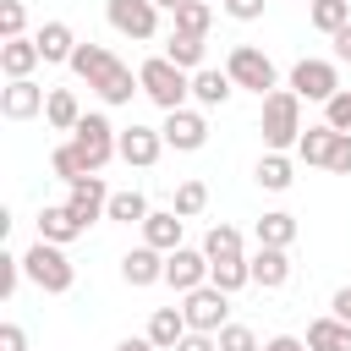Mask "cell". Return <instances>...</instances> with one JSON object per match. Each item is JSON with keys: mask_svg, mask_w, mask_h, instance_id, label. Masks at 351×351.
<instances>
[{"mask_svg": "<svg viewBox=\"0 0 351 351\" xmlns=\"http://www.w3.org/2000/svg\"><path fill=\"white\" fill-rule=\"evenodd\" d=\"M71 71H77V77L104 99V104H132V93H143V82L132 77V66H126V60H115L104 44H77Z\"/></svg>", "mask_w": 351, "mask_h": 351, "instance_id": "cell-1", "label": "cell"}, {"mask_svg": "<svg viewBox=\"0 0 351 351\" xmlns=\"http://www.w3.org/2000/svg\"><path fill=\"white\" fill-rule=\"evenodd\" d=\"M258 132H263V148L269 154H285V148H296L302 143V99L291 93V88H274L269 99H263V121H258Z\"/></svg>", "mask_w": 351, "mask_h": 351, "instance_id": "cell-2", "label": "cell"}, {"mask_svg": "<svg viewBox=\"0 0 351 351\" xmlns=\"http://www.w3.org/2000/svg\"><path fill=\"white\" fill-rule=\"evenodd\" d=\"M137 82H143V93L170 115V110H186V99H192V71H181L176 60H165V55H154V60H143L137 66Z\"/></svg>", "mask_w": 351, "mask_h": 351, "instance_id": "cell-3", "label": "cell"}, {"mask_svg": "<svg viewBox=\"0 0 351 351\" xmlns=\"http://www.w3.org/2000/svg\"><path fill=\"white\" fill-rule=\"evenodd\" d=\"M22 274H27L44 296H66V291L77 285V269H71V258H66L55 241H33V247L22 252Z\"/></svg>", "mask_w": 351, "mask_h": 351, "instance_id": "cell-4", "label": "cell"}, {"mask_svg": "<svg viewBox=\"0 0 351 351\" xmlns=\"http://www.w3.org/2000/svg\"><path fill=\"white\" fill-rule=\"evenodd\" d=\"M225 71H230L236 88H247V93H258V99H269V93L280 88V71H274V60H269L258 44H236V49L225 55Z\"/></svg>", "mask_w": 351, "mask_h": 351, "instance_id": "cell-5", "label": "cell"}, {"mask_svg": "<svg viewBox=\"0 0 351 351\" xmlns=\"http://www.w3.org/2000/svg\"><path fill=\"white\" fill-rule=\"evenodd\" d=\"M71 148H77V154H82V165L99 176V170H104V165L121 154V132L110 126V115H99V110H93V115H82V121H77Z\"/></svg>", "mask_w": 351, "mask_h": 351, "instance_id": "cell-6", "label": "cell"}, {"mask_svg": "<svg viewBox=\"0 0 351 351\" xmlns=\"http://www.w3.org/2000/svg\"><path fill=\"white\" fill-rule=\"evenodd\" d=\"M181 313H186V324H192L197 335H219V329L230 324V296H225L219 285H197V291H186Z\"/></svg>", "mask_w": 351, "mask_h": 351, "instance_id": "cell-7", "label": "cell"}, {"mask_svg": "<svg viewBox=\"0 0 351 351\" xmlns=\"http://www.w3.org/2000/svg\"><path fill=\"white\" fill-rule=\"evenodd\" d=\"M104 16L121 38H137V44H148L159 33V5L154 0H104Z\"/></svg>", "mask_w": 351, "mask_h": 351, "instance_id": "cell-8", "label": "cell"}, {"mask_svg": "<svg viewBox=\"0 0 351 351\" xmlns=\"http://www.w3.org/2000/svg\"><path fill=\"white\" fill-rule=\"evenodd\" d=\"M291 93H296V99H313V104H329V99L340 93L335 60H296V66H291Z\"/></svg>", "mask_w": 351, "mask_h": 351, "instance_id": "cell-9", "label": "cell"}, {"mask_svg": "<svg viewBox=\"0 0 351 351\" xmlns=\"http://www.w3.org/2000/svg\"><path fill=\"white\" fill-rule=\"evenodd\" d=\"M159 132H165V148H181V154H197L208 143V121L197 110H170Z\"/></svg>", "mask_w": 351, "mask_h": 351, "instance_id": "cell-10", "label": "cell"}, {"mask_svg": "<svg viewBox=\"0 0 351 351\" xmlns=\"http://www.w3.org/2000/svg\"><path fill=\"white\" fill-rule=\"evenodd\" d=\"M165 285H176L181 296H186V291H197V285H208V252L176 247V252L165 258Z\"/></svg>", "mask_w": 351, "mask_h": 351, "instance_id": "cell-11", "label": "cell"}, {"mask_svg": "<svg viewBox=\"0 0 351 351\" xmlns=\"http://www.w3.org/2000/svg\"><path fill=\"white\" fill-rule=\"evenodd\" d=\"M44 104H49V93H44L33 77H22V82H5V88H0V115H5V121H33Z\"/></svg>", "mask_w": 351, "mask_h": 351, "instance_id": "cell-12", "label": "cell"}, {"mask_svg": "<svg viewBox=\"0 0 351 351\" xmlns=\"http://www.w3.org/2000/svg\"><path fill=\"white\" fill-rule=\"evenodd\" d=\"M159 154H165V132H159V126H137V121L121 126V159H126V165L148 170Z\"/></svg>", "mask_w": 351, "mask_h": 351, "instance_id": "cell-13", "label": "cell"}, {"mask_svg": "<svg viewBox=\"0 0 351 351\" xmlns=\"http://www.w3.org/2000/svg\"><path fill=\"white\" fill-rule=\"evenodd\" d=\"M66 208H71L82 225L104 219V214H110V192H104V176H82V181H71V197H66Z\"/></svg>", "mask_w": 351, "mask_h": 351, "instance_id": "cell-14", "label": "cell"}, {"mask_svg": "<svg viewBox=\"0 0 351 351\" xmlns=\"http://www.w3.org/2000/svg\"><path fill=\"white\" fill-rule=\"evenodd\" d=\"M165 258H170V252H159V247L143 241V247H132V252L121 258V280L137 285V291H143V285H159V280H165Z\"/></svg>", "mask_w": 351, "mask_h": 351, "instance_id": "cell-15", "label": "cell"}, {"mask_svg": "<svg viewBox=\"0 0 351 351\" xmlns=\"http://www.w3.org/2000/svg\"><path fill=\"white\" fill-rule=\"evenodd\" d=\"M247 269H252V285L280 291V285L291 280V252H285V247H258V252L247 258Z\"/></svg>", "mask_w": 351, "mask_h": 351, "instance_id": "cell-16", "label": "cell"}, {"mask_svg": "<svg viewBox=\"0 0 351 351\" xmlns=\"http://www.w3.org/2000/svg\"><path fill=\"white\" fill-rule=\"evenodd\" d=\"M38 60H44V55H38V38H5V44H0V71H5V82L33 77Z\"/></svg>", "mask_w": 351, "mask_h": 351, "instance_id": "cell-17", "label": "cell"}, {"mask_svg": "<svg viewBox=\"0 0 351 351\" xmlns=\"http://www.w3.org/2000/svg\"><path fill=\"white\" fill-rule=\"evenodd\" d=\"M88 225L66 208V203H49L44 214H38V241H55V247H66V241H77Z\"/></svg>", "mask_w": 351, "mask_h": 351, "instance_id": "cell-18", "label": "cell"}, {"mask_svg": "<svg viewBox=\"0 0 351 351\" xmlns=\"http://www.w3.org/2000/svg\"><path fill=\"white\" fill-rule=\"evenodd\" d=\"M186 335H192V324H186L181 307H154V318H148V340H154L159 351H176Z\"/></svg>", "mask_w": 351, "mask_h": 351, "instance_id": "cell-19", "label": "cell"}, {"mask_svg": "<svg viewBox=\"0 0 351 351\" xmlns=\"http://www.w3.org/2000/svg\"><path fill=\"white\" fill-rule=\"evenodd\" d=\"M33 38H38V55H44L49 66H60V60L71 66V55H77V33H71L66 22H44Z\"/></svg>", "mask_w": 351, "mask_h": 351, "instance_id": "cell-20", "label": "cell"}, {"mask_svg": "<svg viewBox=\"0 0 351 351\" xmlns=\"http://www.w3.org/2000/svg\"><path fill=\"white\" fill-rule=\"evenodd\" d=\"M236 93V82H230V71H214V66H203V71H192V99L203 104V110H219L225 99Z\"/></svg>", "mask_w": 351, "mask_h": 351, "instance_id": "cell-21", "label": "cell"}, {"mask_svg": "<svg viewBox=\"0 0 351 351\" xmlns=\"http://www.w3.org/2000/svg\"><path fill=\"white\" fill-rule=\"evenodd\" d=\"M181 225H186V219H181L176 208L148 214V219H143V241H148V247H159V252H176V247H181Z\"/></svg>", "mask_w": 351, "mask_h": 351, "instance_id": "cell-22", "label": "cell"}, {"mask_svg": "<svg viewBox=\"0 0 351 351\" xmlns=\"http://www.w3.org/2000/svg\"><path fill=\"white\" fill-rule=\"evenodd\" d=\"M203 252H208V263H230V258H247V241H241V230L236 225H208V236H203Z\"/></svg>", "mask_w": 351, "mask_h": 351, "instance_id": "cell-23", "label": "cell"}, {"mask_svg": "<svg viewBox=\"0 0 351 351\" xmlns=\"http://www.w3.org/2000/svg\"><path fill=\"white\" fill-rule=\"evenodd\" d=\"M307 351H351V324H340V318H313V324H307Z\"/></svg>", "mask_w": 351, "mask_h": 351, "instance_id": "cell-24", "label": "cell"}, {"mask_svg": "<svg viewBox=\"0 0 351 351\" xmlns=\"http://www.w3.org/2000/svg\"><path fill=\"white\" fill-rule=\"evenodd\" d=\"M44 121H49L55 132H77V121H82V104H77V93H71V88H49Z\"/></svg>", "mask_w": 351, "mask_h": 351, "instance_id": "cell-25", "label": "cell"}, {"mask_svg": "<svg viewBox=\"0 0 351 351\" xmlns=\"http://www.w3.org/2000/svg\"><path fill=\"white\" fill-rule=\"evenodd\" d=\"M335 126H307L302 132V143H296V154H302V165H324L329 170V154H335Z\"/></svg>", "mask_w": 351, "mask_h": 351, "instance_id": "cell-26", "label": "cell"}, {"mask_svg": "<svg viewBox=\"0 0 351 351\" xmlns=\"http://www.w3.org/2000/svg\"><path fill=\"white\" fill-rule=\"evenodd\" d=\"M258 247H291L296 241V214H285V208H274V214H263L258 219Z\"/></svg>", "mask_w": 351, "mask_h": 351, "instance_id": "cell-27", "label": "cell"}, {"mask_svg": "<svg viewBox=\"0 0 351 351\" xmlns=\"http://www.w3.org/2000/svg\"><path fill=\"white\" fill-rule=\"evenodd\" d=\"M154 208H148V197L143 192H110V214L104 219H115V225H143Z\"/></svg>", "mask_w": 351, "mask_h": 351, "instance_id": "cell-28", "label": "cell"}, {"mask_svg": "<svg viewBox=\"0 0 351 351\" xmlns=\"http://www.w3.org/2000/svg\"><path fill=\"white\" fill-rule=\"evenodd\" d=\"M165 60H176L181 71H203V38H192V33H170Z\"/></svg>", "mask_w": 351, "mask_h": 351, "instance_id": "cell-29", "label": "cell"}, {"mask_svg": "<svg viewBox=\"0 0 351 351\" xmlns=\"http://www.w3.org/2000/svg\"><path fill=\"white\" fill-rule=\"evenodd\" d=\"M291 181H296V170H291L285 154H263V159H258V186H263V192H285Z\"/></svg>", "mask_w": 351, "mask_h": 351, "instance_id": "cell-30", "label": "cell"}, {"mask_svg": "<svg viewBox=\"0 0 351 351\" xmlns=\"http://www.w3.org/2000/svg\"><path fill=\"white\" fill-rule=\"evenodd\" d=\"M208 285H219L225 296H236L241 285H252V269H247V258H230V263H208Z\"/></svg>", "mask_w": 351, "mask_h": 351, "instance_id": "cell-31", "label": "cell"}, {"mask_svg": "<svg viewBox=\"0 0 351 351\" xmlns=\"http://www.w3.org/2000/svg\"><path fill=\"white\" fill-rule=\"evenodd\" d=\"M208 22H214V5H203V0H186V5L176 11V33H192V38H208Z\"/></svg>", "mask_w": 351, "mask_h": 351, "instance_id": "cell-32", "label": "cell"}, {"mask_svg": "<svg viewBox=\"0 0 351 351\" xmlns=\"http://www.w3.org/2000/svg\"><path fill=\"white\" fill-rule=\"evenodd\" d=\"M49 170H55V176H60V181H66V186H71V181H82V176H93V170H88V165H82V154H77V148H71V143H60V148H55V154H49Z\"/></svg>", "mask_w": 351, "mask_h": 351, "instance_id": "cell-33", "label": "cell"}, {"mask_svg": "<svg viewBox=\"0 0 351 351\" xmlns=\"http://www.w3.org/2000/svg\"><path fill=\"white\" fill-rule=\"evenodd\" d=\"M346 22H351V0H329V5H313V27H318V33H329V38H335Z\"/></svg>", "mask_w": 351, "mask_h": 351, "instance_id": "cell-34", "label": "cell"}, {"mask_svg": "<svg viewBox=\"0 0 351 351\" xmlns=\"http://www.w3.org/2000/svg\"><path fill=\"white\" fill-rule=\"evenodd\" d=\"M170 208H176L181 219L203 214V208H208V186H203V181H181V186H176V203H170Z\"/></svg>", "mask_w": 351, "mask_h": 351, "instance_id": "cell-35", "label": "cell"}, {"mask_svg": "<svg viewBox=\"0 0 351 351\" xmlns=\"http://www.w3.org/2000/svg\"><path fill=\"white\" fill-rule=\"evenodd\" d=\"M27 5L22 0H0V38H27Z\"/></svg>", "mask_w": 351, "mask_h": 351, "instance_id": "cell-36", "label": "cell"}, {"mask_svg": "<svg viewBox=\"0 0 351 351\" xmlns=\"http://www.w3.org/2000/svg\"><path fill=\"white\" fill-rule=\"evenodd\" d=\"M214 340H219V351H263V346H258V335H252L247 324H225Z\"/></svg>", "mask_w": 351, "mask_h": 351, "instance_id": "cell-37", "label": "cell"}, {"mask_svg": "<svg viewBox=\"0 0 351 351\" xmlns=\"http://www.w3.org/2000/svg\"><path fill=\"white\" fill-rule=\"evenodd\" d=\"M324 126H335V132H351V88H340V93L324 104Z\"/></svg>", "mask_w": 351, "mask_h": 351, "instance_id": "cell-38", "label": "cell"}, {"mask_svg": "<svg viewBox=\"0 0 351 351\" xmlns=\"http://www.w3.org/2000/svg\"><path fill=\"white\" fill-rule=\"evenodd\" d=\"M16 280H22V258L16 252H0V302L16 296Z\"/></svg>", "mask_w": 351, "mask_h": 351, "instance_id": "cell-39", "label": "cell"}, {"mask_svg": "<svg viewBox=\"0 0 351 351\" xmlns=\"http://www.w3.org/2000/svg\"><path fill=\"white\" fill-rule=\"evenodd\" d=\"M329 170H335V176H351V132H340V137H335V154H329Z\"/></svg>", "mask_w": 351, "mask_h": 351, "instance_id": "cell-40", "label": "cell"}, {"mask_svg": "<svg viewBox=\"0 0 351 351\" xmlns=\"http://www.w3.org/2000/svg\"><path fill=\"white\" fill-rule=\"evenodd\" d=\"M263 5H269V0H225V11H230L236 22H258V16H263Z\"/></svg>", "mask_w": 351, "mask_h": 351, "instance_id": "cell-41", "label": "cell"}, {"mask_svg": "<svg viewBox=\"0 0 351 351\" xmlns=\"http://www.w3.org/2000/svg\"><path fill=\"white\" fill-rule=\"evenodd\" d=\"M0 351H27V335H22V324H0Z\"/></svg>", "mask_w": 351, "mask_h": 351, "instance_id": "cell-42", "label": "cell"}, {"mask_svg": "<svg viewBox=\"0 0 351 351\" xmlns=\"http://www.w3.org/2000/svg\"><path fill=\"white\" fill-rule=\"evenodd\" d=\"M329 318L351 324V285H340V291H335V302H329Z\"/></svg>", "mask_w": 351, "mask_h": 351, "instance_id": "cell-43", "label": "cell"}, {"mask_svg": "<svg viewBox=\"0 0 351 351\" xmlns=\"http://www.w3.org/2000/svg\"><path fill=\"white\" fill-rule=\"evenodd\" d=\"M176 351H219V340H214V335H197V329H192V335H186V340H181Z\"/></svg>", "mask_w": 351, "mask_h": 351, "instance_id": "cell-44", "label": "cell"}, {"mask_svg": "<svg viewBox=\"0 0 351 351\" xmlns=\"http://www.w3.org/2000/svg\"><path fill=\"white\" fill-rule=\"evenodd\" d=\"M263 351H307V340H296V335H274V340H263Z\"/></svg>", "mask_w": 351, "mask_h": 351, "instance_id": "cell-45", "label": "cell"}, {"mask_svg": "<svg viewBox=\"0 0 351 351\" xmlns=\"http://www.w3.org/2000/svg\"><path fill=\"white\" fill-rule=\"evenodd\" d=\"M335 60H351V22L335 33Z\"/></svg>", "mask_w": 351, "mask_h": 351, "instance_id": "cell-46", "label": "cell"}, {"mask_svg": "<svg viewBox=\"0 0 351 351\" xmlns=\"http://www.w3.org/2000/svg\"><path fill=\"white\" fill-rule=\"evenodd\" d=\"M115 351H159V346H154V340H148V335H126V340H121V346H115Z\"/></svg>", "mask_w": 351, "mask_h": 351, "instance_id": "cell-47", "label": "cell"}, {"mask_svg": "<svg viewBox=\"0 0 351 351\" xmlns=\"http://www.w3.org/2000/svg\"><path fill=\"white\" fill-rule=\"evenodd\" d=\"M154 5H159V11H181L186 0H154Z\"/></svg>", "mask_w": 351, "mask_h": 351, "instance_id": "cell-48", "label": "cell"}, {"mask_svg": "<svg viewBox=\"0 0 351 351\" xmlns=\"http://www.w3.org/2000/svg\"><path fill=\"white\" fill-rule=\"evenodd\" d=\"M203 5H214V0H203ZM219 5H225V0H219Z\"/></svg>", "mask_w": 351, "mask_h": 351, "instance_id": "cell-49", "label": "cell"}, {"mask_svg": "<svg viewBox=\"0 0 351 351\" xmlns=\"http://www.w3.org/2000/svg\"><path fill=\"white\" fill-rule=\"evenodd\" d=\"M313 5H329V0H313Z\"/></svg>", "mask_w": 351, "mask_h": 351, "instance_id": "cell-50", "label": "cell"}]
</instances>
